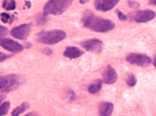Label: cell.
<instances>
[{
    "label": "cell",
    "instance_id": "6da1fadb",
    "mask_svg": "<svg viewBox=\"0 0 156 116\" xmlns=\"http://www.w3.org/2000/svg\"><path fill=\"white\" fill-rule=\"evenodd\" d=\"M81 21L83 27L98 33L108 32L115 27L111 20L97 16L89 10L84 12Z\"/></svg>",
    "mask_w": 156,
    "mask_h": 116
},
{
    "label": "cell",
    "instance_id": "7a4b0ae2",
    "mask_svg": "<svg viewBox=\"0 0 156 116\" xmlns=\"http://www.w3.org/2000/svg\"><path fill=\"white\" fill-rule=\"evenodd\" d=\"M36 35V40L38 42L52 45L64 39L66 37V34L63 30L56 29L42 31L37 33Z\"/></svg>",
    "mask_w": 156,
    "mask_h": 116
},
{
    "label": "cell",
    "instance_id": "3957f363",
    "mask_svg": "<svg viewBox=\"0 0 156 116\" xmlns=\"http://www.w3.org/2000/svg\"><path fill=\"white\" fill-rule=\"evenodd\" d=\"M73 2L70 0H51L48 1L44 6L43 14L60 15L66 11Z\"/></svg>",
    "mask_w": 156,
    "mask_h": 116
},
{
    "label": "cell",
    "instance_id": "277c9868",
    "mask_svg": "<svg viewBox=\"0 0 156 116\" xmlns=\"http://www.w3.org/2000/svg\"><path fill=\"white\" fill-rule=\"evenodd\" d=\"M19 75L11 74L0 78V89L3 93H8L17 89L22 83Z\"/></svg>",
    "mask_w": 156,
    "mask_h": 116
},
{
    "label": "cell",
    "instance_id": "5b68a950",
    "mask_svg": "<svg viewBox=\"0 0 156 116\" xmlns=\"http://www.w3.org/2000/svg\"><path fill=\"white\" fill-rule=\"evenodd\" d=\"M156 13L149 9L139 10L129 13V17L131 21H134L139 23H145L153 19Z\"/></svg>",
    "mask_w": 156,
    "mask_h": 116
},
{
    "label": "cell",
    "instance_id": "8992f818",
    "mask_svg": "<svg viewBox=\"0 0 156 116\" xmlns=\"http://www.w3.org/2000/svg\"><path fill=\"white\" fill-rule=\"evenodd\" d=\"M126 60L131 64L142 67H147L151 62L150 57L146 54L135 53H132L127 55Z\"/></svg>",
    "mask_w": 156,
    "mask_h": 116
},
{
    "label": "cell",
    "instance_id": "52a82bcc",
    "mask_svg": "<svg viewBox=\"0 0 156 116\" xmlns=\"http://www.w3.org/2000/svg\"><path fill=\"white\" fill-rule=\"evenodd\" d=\"M32 24H23L13 28L10 31L11 35L15 38L20 40L26 39L29 36L31 30Z\"/></svg>",
    "mask_w": 156,
    "mask_h": 116
},
{
    "label": "cell",
    "instance_id": "ba28073f",
    "mask_svg": "<svg viewBox=\"0 0 156 116\" xmlns=\"http://www.w3.org/2000/svg\"><path fill=\"white\" fill-rule=\"evenodd\" d=\"M80 44L87 51L98 53L102 50L103 43L100 39L92 38L82 42Z\"/></svg>",
    "mask_w": 156,
    "mask_h": 116
},
{
    "label": "cell",
    "instance_id": "9c48e42d",
    "mask_svg": "<svg viewBox=\"0 0 156 116\" xmlns=\"http://www.w3.org/2000/svg\"><path fill=\"white\" fill-rule=\"evenodd\" d=\"M0 45L5 49L14 53H19L23 49V47L22 45L9 38H1Z\"/></svg>",
    "mask_w": 156,
    "mask_h": 116
},
{
    "label": "cell",
    "instance_id": "30bf717a",
    "mask_svg": "<svg viewBox=\"0 0 156 116\" xmlns=\"http://www.w3.org/2000/svg\"><path fill=\"white\" fill-rule=\"evenodd\" d=\"M103 80L107 85H112L117 81L118 76L115 70L110 65H108L104 69L102 74Z\"/></svg>",
    "mask_w": 156,
    "mask_h": 116
},
{
    "label": "cell",
    "instance_id": "8fae6325",
    "mask_svg": "<svg viewBox=\"0 0 156 116\" xmlns=\"http://www.w3.org/2000/svg\"><path fill=\"white\" fill-rule=\"evenodd\" d=\"M119 1L118 0H95L94 5L97 10L106 12L113 9Z\"/></svg>",
    "mask_w": 156,
    "mask_h": 116
},
{
    "label": "cell",
    "instance_id": "7c38bea8",
    "mask_svg": "<svg viewBox=\"0 0 156 116\" xmlns=\"http://www.w3.org/2000/svg\"><path fill=\"white\" fill-rule=\"evenodd\" d=\"M114 105L109 102H104L99 105L98 110V116H111L113 112Z\"/></svg>",
    "mask_w": 156,
    "mask_h": 116
},
{
    "label": "cell",
    "instance_id": "4fadbf2b",
    "mask_svg": "<svg viewBox=\"0 0 156 116\" xmlns=\"http://www.w3.org/2000/svg\"><path fill=\"white\" fill-rule=\"evenodd\" d=\"M84 52L75 46H67L63 53V56L70 60L78 58L82 55Z\"/></svg>",
    "mask_w": 156,
    "mask_h": 116
},
{
    "label": "cell",
    "instance_id": "5bb4252c",
    "mask_svg": "<svg viewBox=\"0 0 156 116\" xmlns=\"http://www.w3.org/2000/svg\"><path fill=\"white\" fill-rule=\"evenodd\" d=\"M102 81L100 79H97L94 83L91 84L88 87V91L92 94H95L101 89L102 85Z\"/></svg>",
    "mask_w": 156,
    "mask_h": 116
},
{
    "label": "cell",
    "instance_id": "9a60e30c",
    "mask_svg": "<svg viewBox=\"0 0 156 116\" xmlns=\"http://www.w3.org/2000/svg\"><path fill=\"white\" fill-rule=\"evenodd\" d=\"M30 107L29 103L26 102H23L20 105L18 106L12 111V116H18L20 114L23 112Z\"/></svg>",
    "mask_w": 156,
    "mask_h": 116
},
{
    "label": "cell",
    "instance_id": "2e32d148",
    "mask_svg": "<svg viewBox=\"0 0 156 116\" xmlns=\"http://www.w3.org/2000/svg\"><path fill=\"white\" fill-rule=\"evenodd\" d=\"M2 8L6 10H13L16 8V2L15 0H4Z\"/></svg>",
    "mask_w": 156,
    "mask_h": 116
},
{
    "label": "cell",
    "instance_id": "e0dca14e",
    "mask_svg": "<svg viewBox=\"0 0 156 116\" xmlns=\"http://www.w3.org/2000/svg\"><path fill=\"white\" fill-rule=\"evenodd\" d=\"M137 82L136 78L133 73H128L126 80V83L129 86L133 87L134 86Z\"/></svg>",
    "mask_w": 156,
    "mask_h": 116
},
{
    "label": "cell",
    "instance_id": "ac0fdd59",
    "mask_svg": "<svg viewBox=\"0 0 156 116\" xmlns=\"http://www.w3.org/2000/svg\"><path fill=\"white\" fill-rule=\"evenodd\" d=\"M10 102L7 101L3 102L0 106V112L1 116H4L8 113L10 107Z\"/></svg>",
    "mask_w": 156,
    "mask_h": 116
},
{
    "label": "cell",
    "instance_id": "d6986e66",
    "mask_svg": "<svg viewBox=\"0 0 156 116\" xmlns=\"http://www.w3.org/2000/svg\"><path fill=\"white\" fill-rule=\"evenodd\" d=\"M47 16L44 15L43 13L38 14L36 16V21L37 25H43L47 22Z\"/></svg>",
    "mask_w": 156,
    "mask_h": 116
},
{
    "label": "cell",
    "instance_id": "ffe728a7",
    "mask_svg": "<svg viewBox=\"0 0 156 116\" xmlns=\"http://www.w3.org/2000/svg\"><path fill=\"white\" fill-rule=\"evenodd\" d=\"M66 97L69 102H71L74 101L76 97L74 91L72 89H69L67 92Z\"/></svg>",
    "mask_w": 156,
    "mask_h": 116
},
{
    "label": "cell",
    "instance_id": "44dd1931",
    "mask_svg": "<svg viewBox=\"0 0 156 116\" xmlns=\"http://www.w3.org/2000/svg\"><path fill=\"white\" fill-rule=\"evenodd\" d=\"M0 17L2 21L5 24L8 22L9 20L11 18L9 13L5 12L1 13H0Z\"/></svg>",
    "mask_w": 156,
    "mask_h": 116
},
{
    "label": "cell",
    "instance_id": "7402d4cb",
    "mask_svg": "<svg viewBox=\"0 0 156 116\" xmlns=\"http://www.w3.org/2000/svg\"><path fill=\"white\" fill-rule=\"evenodd\" d=\"M115 12L117 14L119 20L121 21H126L127 20V16L119 9H115Z\"/></svg>",
    "mask_w": 156,
    "mask_h": 116
},
{
    "label": "cell",
    "instance_id": "603a6c76",
    "mask_svg": "<svg viewBox=\"0 0 156 116\" xmlns=\"http://www.w3.org/2000/svg\"><path fill=\"white\" fill-rule=\"evenodd\" d=\"M127 3L129 6L132 8L136 9L140 7V4L136 1H128Z\"/></svg>",
    "mask_w": 156,
    "mask_h": 116
},
{
    "label": "cell",
    "instance_id": "cb8c5ba5",
    "mask_svg": "<svg viewBox=\"0 0 156 116\" xmlns=\"http://www.w3.org/2000/svg\"><path fill=\"white\" fill-rule=\"evenodd\" d=\"M13 54H6L3 53H0V62H3L6 60L11 58L13 56Z\"/></svg>",
    "mask_w": 156,
    "mask_h": 116
},
{
    "label": "cell",
    "instance_id": "d4e9b609",
    "mask_svg": "<svg viewBox=\"0 0 156 116\" xmlns=\"http://www.w3.org/2000/svg\"><path fill=\"white\" fill-rule=\"evenodd\" d=\"M8 32V28L3 26H0V37H3L6 35Z\"/></svg>",
    "mask_w": 156,
    "mask_h": 116
},
{
    "label": "cell",
    "instance_id": "484cf974",
    "mask_svg": "<svg viewBox=\"0 0 156 116\" xmlns=\"http://www.w3.org/2000/svg\"><path fill=\"white\" fill-rule=\"evenodd\" d=\"M43 54L46 55H50L53 53L52 50L50 48L47 47L44 48L42 51Z\"/></svg>",
    "mask_w": 156,
    "mask_h": 116
},
{
    "label": "cell",
    "instance_id": "4316f807",
    "mask_svg": "<svg viewBox=\"0 0 156 116\" xmlns=\"http://www.w3.org/2000/svg\"><path fill=\"white\" fill-rule=\"evenodd\" d=\"M24 116H41L38 113L32 111L31 112Z\"/></svg>",
    "mask_w": 156,
    "mask_h": 116
},
{
    "label": "cell",
    "instance_id": "83f0119b",
    "mask_svg": "<svg viewBox=\"0 0 156 116\" xmlns=\"http://www.w3.org/2000/svg\"><path fill=\"white\" fill-rule=\"evenodd\" d=\"M25 4L28 9H30L31 6V3L30 2L28 1H24Z\"/></svg>",
    "mask_w": 156,
    "mask_h": 116
},
{
    "label": "cell",
    "instance_id": "f1b7e54d",
    "mask_svg": "<svg viewBox=\"0 0 156 116\" xmlns=\"http://www.w3.org/2000/svg\"><path fill=\"white\" fill-rule=\"evenodd\" d=\"M149 4L151 5H156V0L149 1Z\"/></svg>",
    "mask_w": 156,
    "mask_h": 116
},
{
    "label": "cell",
    "instance_id": "f546056e",
    "mask_svg": "<svg viewBox=\"0 0 156 116\" xmlns=\"http://www.w3.org/2000/svg\"><path fill=\"white\" fill-rule=\"evenodd\" d=\"M32 46L30 42H27L25 44V47L27 49L30 48Z\"/></svg>",
    "mask_w": 156,
    "mask_h": 116
},
{
    "label": "cell",
    "instance_id": "4dcf8cb0",
    "mask_svg": "<svg viewBox=\"0 0 156 116\" xmlns=\"http://www.w3.org/2000/svg\"><path fill=\"white\" fill-rule=\"evenodd\" d=\"M6 96L5 95L3 94H1L0 96V102L1 103L2 101L4 99H5Z\"/></svg>",
    "mask_w": 156,
    "mask_h": 116
},
{
    "label": "cell",
    "instance_id": "1f68e13d",
    "mask_svg": "<svg viewBox=\"0 0 156 116\" xmlns=\"http://www.w3.org/2000/svg\"><path fill=\"white\" fill-rule=\"evenodd\" d=\"M14 16L13 14H12V17L11 18L10 20L9 24H11L13 22L14 20Z\"/></svg>",
    "mask_w": 156,
    "mask_h": 116
},
{
    "label": "cell",
    "instance_id": "d6a6232c",
    "mask_svg": "<svg viewBox=\"0 0 156 116\" xmlns=\"http://www.w3.org/2000/svg\"><path fill=\"white\" fill-rule=\"evenodd\" d=\"M153 64L155 68L156 69V55L154 57Z\"/></svg>",
    "mask_w": 156,
    "mask_h": 116
},
{
    "label": "cell",
    "instance_id": "836d02e7",
    "mask_svg": "<svg viewBox=\"0 0 156 116\" xmlns=\"http://www.w3.org/2000/svg\"><path fill=\"white\" fill-rule=\"evenodd\" d=\"M79 1L80 3L83 4L87 3L89 1V0H80Z\"/></svg>",
    "mask_w": 156,
    "mask_h": 116
},
{
    "label": "cell",
    "instance_id": "e575fe53",
    "mask_svg": "<svg viewBox=\"0 0 156 116\" xmlns=\"http://www.w3.org/2000/svg\"><path fill=\"white\" fill-rule=\"evenodd\" d=\"M23 9H25V7H23Z\"/></svg>",
    "mask_w": 156,
    "mask_h": 116
}]
</instances>
